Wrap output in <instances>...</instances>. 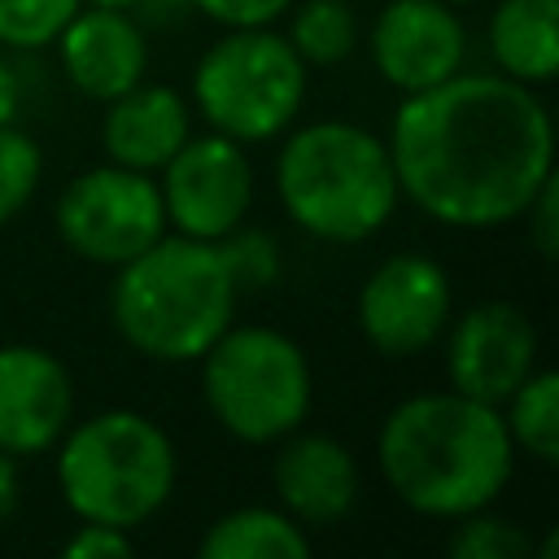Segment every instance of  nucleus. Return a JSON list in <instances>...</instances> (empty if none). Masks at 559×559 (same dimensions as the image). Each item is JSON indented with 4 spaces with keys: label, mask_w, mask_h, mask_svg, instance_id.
Here are the masks:
<instances>
[{
    "label": "nucleus",
    "mask_w": 559,
    "mask_h": 559,
    "mask_svg": "<svg viewBox=\"0 0 559 559\" xmlns=\"http://www.w3.org/2000/svg\"><path fill=\"white\" fill-rule=\"evenodd\" d=\"M384 144L402 197L459 231L520 223L555 175L546 100L498 70H459L437 87L402 96Z\"/></svg>",
    "instance_id": "1"
},
{
    "label": "nucleus",
    "mask_w": 559,
    "mask_h": 559,
    "mask_svg": "<svg viewBox=\"0 0 559 559\" xmlns=\"http://www.w3.org/2000/svg\"><path fill=\"white\" fill-rule=\"evenodd\" d=\"M376 463L393 498L428 520L493 507L515 472L502 411L459 389L411 393L380 419Z\"/></svg>",
    "instance_id": "2"
},
{
    "label": "nucleus",
    "mask_w": 559,
    "mask_h": 559,
    "mask_svg": "<svg viewBox=\"0 0 559 559\" xmlns=\"http://www.w3.org/2000/svg\"><path fill=\"white\" fill-rule=\"evenodd\" d=\"M240 288L218 240L179 231L157 236L144 253L114 266L109 319L127 349L148 362H197L236 319Z\"/></svg>",
    "instance_id": "3"
},
{
    "label": "nucleus",
    "mask_w": 559,
    "mask_h": 559,
    "mask_svg": "<svg viewBox=\"0 0 559 559\" xmlns=\"http://www.w3.org/2000/svg\"><path fill=\"white\" fill-rule=\"evenodd\" d=\"M275 192L288 223L328 245L371 240L402 201L384 135L345 118H319L284 131L275 153Z\"/></svg>",
    "instance_id": "4"
},
{
    "label": "nucleus",
    "mask_w": 559,
    "mask_h": 559,
    "mask_svg": "<svg viewBox=\"0 0 559 559\" xmlns=\"http://www.w3.org/2000/svg\"><path fill=\"white\" fill-rule=\"evenodd\" d=\"M52 450L57 489L74 520L135 533L179 485V450L170 432L135 406H109L79 424L70 419Z\"/></svg>",
    "instance_id": "5"
},
{
    "label": "nucleus",
    "mask_w": 559,
    "mask_h": 559,
    "mask_svg": "<svg viewBox=\"0 0 559 559\" xmlns=\"http://www.w3.org/2000/svg\"><path fill=\"white\" fill-rule=\"evenodd\" d=\"M197 367L210 419L245 445H275L310 415V358L280 328L231 319L218 341L197 358Z\"/></svg>",
    "instance_id": "6"
},
{
    "label": "nucleus",
    "mask_w": 559,
    "mask_h": 559,
    "mask_svg": "<svg viewBox=\"0 0 559 559\" xmlns=\"http://www.w3.org/2000/svg\"><path fill=\"white\" fill-rule=\"evenodd\" d=\"M310 70L275 26H227L192 66V109L236 144L280 140L306 105Z\"/></svg>",
    "instance_id": "7"
},
{
    "label": "nucleus",
    "mask_w": 559,
    "mask_h": 559,
    "mask_svg": "<svg viewBox=\"0 0 559 559\" xmlns=\"http://www.w3.org/2000/svg\"><path fill=\"white\" fill-rule=\"evenodd\" d=\"M52 227L74 258L109 271L170 231L157 179L118 162L79 170L52 205Z\"/></svg>",
    "instance_id": "8"
},
{
    "label": "nucleus",
    "mask_w": 559,
    "mask_h": 559,
    "mask_svg": "<svg viewBox=\"0 0 559 559\" xmlns=\"http://www.w3.org/2000/svg\"><path fill=\"white\" fill-rule=\"evenodd\" d=\"M166 227L192 240H223L253 205V162L245 144L218 131H192L175 157L153 175Z\"/></svg>",
    "instance_id": "9"
},
{
    "label": "nucleus",
    "mask_w": 559,
    "mask_h": 559,
    "mask_svg": "<svg viewBox=\"0 0 559 559\" xmlns=\"http://www.w3.org/2000/svg\"><path fill=\"white\" fill-rule=\"evenodd\" d=\"M358 332L384 358H415L432 349L454 314V288L437 258L389 253L358 288Z\"/></svg>",
    "instance_id": "10"
},
{
    "label": "nucleus",
    "mask_w": 559,
    "mask_h": 559,
    "mask_svg": "<svg viewBox=\"0 0 559 559\" xmlns=\"http://www.w3.org/2000/svg\"><path fill=\"white\" fill-rule=\"evenodd\" d=\"M441 349H445L450 389L502 406V397L537 367L542 336L524 306L489 297L450 314L441 332Z\"/></svg>",
    "instance_id": "11"
},
{
    "label": "nucleus",
    "mask_w": 559,
    "mask_h": 559,
    "mask_svg": "<svg viewBox=\"0 0 559 559\" xmlns=\"http://www.w3.org/2000/svg\"><path fill=\"white\" fill-rule=\"evenodd\" d=\"M367 57L393 92L411 96L463 70L467 26L445 0H384L367 26Z\"/></svg>",
    "instance_id": "12"
},
{
    "label": "nucleus",
    "mask_w": 559,
    "mask_h": 559,
    "mask_svg": "<svg viewBox=\"0 0 559 559\" xmlns=\"http://www.w3.org/2000/svg\"><path fill=\"white\" fill-rule=\"evenodd\" d=\"M74 419L70 367L31 341L0 345V450L13 459L48 454Z\"/></svg>",
    "instance_id": "13"
},
{
    "label": "nucleus",
    "mask_w": 559,
    "mask_h": 559,
    "mask_svg": "<svg viewBox=\"0 0 559 559\" xmlns=\"http://www.w3.org/2000/svg\"><path fill=\"white\" fill-rule=\"evenodd\" d=\"M275 507H284L306 533L341 524L358 507V459L332 432H310L306 424L275 441L271 459Z\"/></svg>",
    "instance_id": "14"
},
{
    "label": "nucleus",
    "mask_w": 559,
    "mask_h": 559,
    "mask_svg": "<svg viewBox=\"0 0 559 559\" xmlns=\"http://www.w3.org/2000/svg\"><path fill=\"white\" fill-rule=\"evenodd\" d=\"M52 48L61 57L66 83L96 105L135 87L148 70V39L127 9L79 4L74 17L52 39Z\"/></svg>",
    "instance_id": "15"
},
{
    "label": "nucleus",
    "mask_w": 559,
    "mask_h": 559,
    "mask_svg": "<svg viewBox=\"0 0 559 559\" xmlns=\"http://www.w3.org/2000/svg\"><path fill=\"white\" fill-rule=\"evenodd\" d=\"M188 135H192V105L183 92H175L166 83L140 79L122 96L105 100V114H100L105 162L157 175Z\"/></svg>",
    "instance_id": "16"
},
{
    "label": "nucleus",
    "mask_w": 559,
    "mask_h": 559,
    "mask_svg": "<svg viewBox=\"0 0 559 559\" xmlns=\"http://www.w3.org/2000/svg\"><path fill=\"white\" fill-rule=\"evenodd\" d=\"M493 70L546 87L559 74V0H498L489 13Z\"/></svg>",
    "instance_id": "17"
},
{
    "label": "nucleus",
    "mask_w": 559,
    "mask_h": 559,
    "mask_svg": "<svg viewBox=\"0 0 559 559\" xmlns=\"http://www.w3.org/2000/svg\"><path fill=\"white\" fill-rule=\"evenodd\" d=\"M201 559H306L310 533L284 507H236L223 511L197 542Z\"/></svg>",
    "instance_id": "18"
},
{
    "label": "nucleus",
    "mask_w": 559,
    "mask_h": 559,
    "mask_svg": "<svg viewBox=\"0 0 559 559\" xmlns=\"http://www.w3.org/2000/svg\"><path fill=\"white\" fill-rule=\"evenodd\" d=\"M502 424L515 445V454H528L542 467L559 463V371L533 367L507 397H502Z\"/></svg>",
    "instance_id": "19"
},
{
    "label": "nucleus",
    "mask_w": 559,
    "mask_h": 559,
    "mask_svg": "<svg viewBox=\"0 0 559 559\" xmlns=\"http://www.w3.org/2000/svg\"><path fill=\"white\" fill-rule=\"evenodd\" d=\"M284 17H288L284 39L306 61V70H328L349 61L362 39V26L349 0H293Z\"/></svg>",
    "instance_id": "20"
},
{
    "label": "nucleus",
    "mask_w": 559,
    "mask_h": 559,
    "mask_svg": "<svg viewBox=\"0 0 559 559\" xmlns=\"http://www.w3.org/2000/svg\"><path fill=\"white\" fill-rule=\"evenodd\" d=\"M454 533L445 537V555L450 559H524L533 555V537L524 524H515L511 515H498L489 507L450 520Z\"/></svg>",
    "instance_id": "21"
},
{
    "label": "nucleus",
    "mask_w": 559,
    "mask_h": 559,
    "mask_svg": "<svg viewBox=\"0 0 559 559\" xmlns=\"http://www.w3.org/2000/svg\"><path fill=\"white\" fill-rule=\"evenodd\" d=\"M39 179H44L39 144L17 122H0V227L13 223L35 201Z\"/></svg>",
    "instance_id": "22"
},
{
    "label": "nucleus",
    "mask_w": 559,
    "mask_h": 559,
    "mask_svg": "<svg viewBox=\"0 0 559 559\" xmlns=\"http://www.w3.org/2000/svg\"><path fill=\"white\" fill-rule=\"evenodd\" d=\"M218 253H223V262H227V271H231V280H236L240 293L271 288L280 280V271H284V258H280L275 236L262 231V227H249V223H240L236 231H227L218 240Z\"/></svg>",
    "instance_id": "23"
},
{
    "label": "nucleus",
    "mask_w": 559,
    "mask_h": 559,
    "mask_svg": "<svg viewBox=\"0 0 559 559\" xmlns=\"http://www.w3.org/2000/svg\"><path fill=\"white\" fill-rule=\"evenodd\" d=\"M79 0H0V48H52Z\"/></svg>",
    "instance_id": "24"
},
{
    "label": "nucleus",
    "mask_w": 559,
    "mask_h": 559,
    "mask_svg": "<svg viewBox=\"0 0 559 559\" xmlns=\"http://www.w3.org/2000/svg\"><path fill=\"white\" fill-rule=\"evenodd\" d=\"M188 4L201 17L218 22L223 31L227 26H275L293 9V0H188Z\"/></svg>",
    "instance_id": "25"
},
{
    "label": "nucleus",
    "mask_w": 559,
    "mask_h": 559,
    "mask_svg": "<svg viewBox=\"0 0 559 559\" xmlns=\"http://www.w3.org/2000/svg\"><path fill=\"white\" fill-rule=\"evenodd\" d=\"M520 218L528 227V245L537 249V258L550 262L555 258V245H559V179L555 175L537 188V197L528 201V210Z\"/></svg>",
    "instance_id": "26"
},
{
    "label": "nucleus",
    "mask_w": 559,
    "mask_h": 559,
    "mask_svg": "<svg viewBox=\"0 0 559 559\" xmlns=\"http://www.w3.org/2000/svg\"><path fill=\"white\" fill-rule=\"evenodd\" d=\"M131 533L127 528H114V524H96V520H79V528L61 542V555L66 559H118V555H131Z\"/></svg>",
    "instance_id": "27"
},
{
    "label": "nucleus",
    "mask_w": 559,
    "mask_h": 559,
    "mask_svg": "<svg viewBox=\"0 0 559 559\" xmlns=\"http://www.w3.org/2000/svg\"><path fill=\"white\" fill-rule=\"evenodd\" d=\"M17 498H22V476H17V459L0 450V528L13 520L17 511Z\"/></svg>",
    "instance_id": "28"
},
{
    "label": "nucleus",
    "mask_w": 559,
    "mask_h": 559,
    "mask_svg": "<svg viewBox=\"0 0 559 559\" xmlns=\"http://www.w3.org/2000/svg\"><path fill=\"white\" fill-rule=\"evenodd\" d=\"M17 109H22V83H17V70L0 52V122H17Z\"/></svg>",
    "instance_id": "29"
},
{
    "label": "nucleus",
    "mask_w": 559,
    "mask_h": 559,
    "mask_svg": "<svg viewBox=\"0 0 559 559\" xmlns=\"http://www.w3.org/2000/svg\"><path fill=\"white\" fill-rule=\"evenodd\" d=\"M79 4H92V9H127V13H131V9H140L144 0H79Z\"/></svg>",
    "instance_id": "30"
},
{
    "label": "nucleus",
    "mask_w": 559,
    "mask_h": 559,
    "mask_svg": "<svg viewBox=\"0 0 559 559\" xmlns=\"http://www.w3.org/2000/svg\"><path fill=\"white\" fill-rule=\"evenodd\" d=\"M445 4H454V9H463V4H476V0H445Z\"/></svg>",
    "instance_id": "31"
}]
</instances>
